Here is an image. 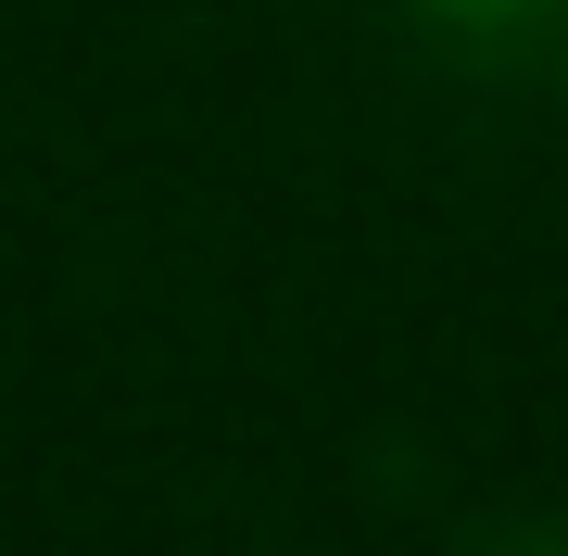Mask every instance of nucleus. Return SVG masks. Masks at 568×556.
<instances>
[{
  "mask_svg": "<svg viewBox=\"0 0 568 556\" xmlns=\"http://www.w3.org/2000/svg\"><path fill=\"white\" fill-rule=\"evenodd\" d=\"M417 13H443V26H480V39H506V26L556 13V0H417Z\"/></svg>",
  "mask_w": 568,
  "mask_h": 556,
  "instance_id": "1",
  "label": "nucleus"
}]
</instances>
